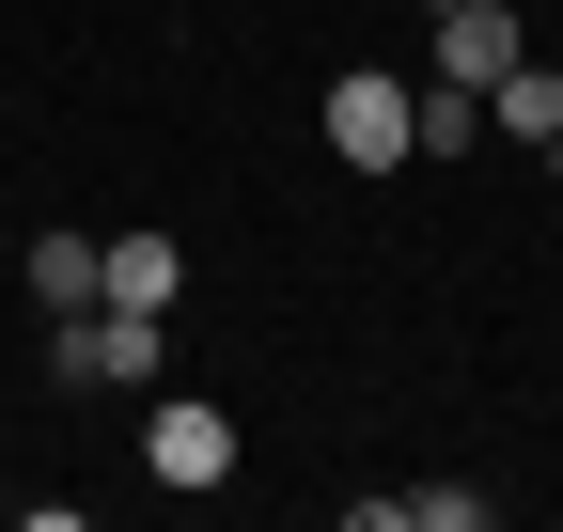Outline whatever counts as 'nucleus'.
Instances as JSON below:
<instances>
[{"label": "nucleus", "instance_id": "f257e3e1", "mask_svg": "<svg viewBox=\"0 0 563 532\" xmlns=\"http://www.w3.org/2000/svg\"><path fill=\"white\" fill-rule=\"evenodd\" d=\"M47 376H63V391H157V376H173V313H125V298H95V313H63V345H47Z\"/></svg>", "mask_w": 563, "mask_h": 532}, {"label": "nucleus", "instance_id": "f03ea898", "mask_svg": "<svg viewBox=\"0 0 563 532\" xmlns=\"http://www.w3.org/2000/svg\"><path fill=\"white\" fill-rule=\"evenodd\" d=\"M329 157L344 173H407V79L344 63V79H329Z\"/></svg>", "mask_w": 563, "mask_h": 532}, {"label": "nucleus", "instance_id": "7ed1b4c3", "mask_svg": "<svg viewBox=\"0 0 563 532\" xmlns=\"http://www.w3.org/2000/svg\"><path fill=\"white\" fill-rule=\"evenodd\" d=\"M141 470H157V486H235V408H188V391H173V408L141 423Z\"/></svg>", "mask_w": 563, "mask_h": 532}, {"label": "nucleus", "instance_id": "20e7f679", "mask_svg": "<svg viewBox=\"0 0 563 532\" xmlns=\"http://www.w3.org/2000/svg\"><path fill=\"white\" fill-rule=\"evenodd\" d=\"M517 16H501V0H454V16H439V63H422V79H454V95H501L517 79Z\"/></svg>", "mask_w": 563, "mask_h": 532}, {"label": "nucleus", "instance_id": "39448f33", "mask_svg": "<svg viewBox=\"0 0 563 532\" xmlns=\"http://www.w3.org/2000/svg\"><path fill=\"white\" fill-rule=\"evenodd\" d=\"M95 298L173 313V298H188V251H173V235H95Z\"/></svg>", "mask_w": 563, "mask_h": 532}, {"label": "nucleus", "instance_id": "423d86ee", "mask_svg": "<svg viewBox=\"0 0 563 532\" xmlns=\"http://www.w3.org/2000/svg\"><path fill=\"white\" fill-rule=\"evenodd\" d=\"M344 517H361V532H485L501 501H485V486H376V501H344Z\"/></svg>", "mask_w": 563, "mask_h": 532}, {"label": "nucleus", "instance_id": "0eeeda50", "mask_svg": "<svg viewBox=\"0 0 563 532\" xmlns=\"http://www.w3.org/2000/svg\"><path fill=\"white\" fill-rule=\"evenodd\" d=\"M485 125H501V142H532V157H548V125H563V63H532V47H517V79L485 95Z\"/></svg>", "mask_w": 563, "mask_h": 532}, {"label": "nucleus", "instance_id": "6e6552de", "mask_svg": "<svg viewBox=\"0 0 563 532\" xmlns=\"http://www.w3.org/2000/svg\"><path fill=\"white\" fill-rule=\"evenodd\" d=\"M16 282H32L47 313H95V235H32V251H16Z\"/></svg>", "mask_w": 563, "mask_h": 532}, {"label": "nucleus", "instance_id": "1a4fd4ad", "mask_svg": "<svg viewBox=\"0 0 563 532\" xmlns=\"http://www.w3.org/2000/svg\"><path fill=\"white\" fill-rule=\"evenodd\" d=\"M548 173H563V125H548Z\"/></svg>", "mask_w": 563, "mask_h": 532}, {"label": "nucleus", "instance_id": "9d476101", "mask_svg": "<svg viewBox=\"0 0 563 532\" xmlns=\"http://www.w3.org/2000/svg\"><path fill=\"white\" fill-rule=\"evenodd\" d=\"M422 16H454V0H422Z\"/></svg>", "mask_w": 563, "mask_h": 532}]
</instances>
